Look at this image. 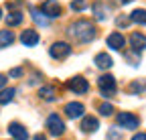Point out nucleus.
Masks as SVG:
<instances>
[{
  "label": "nucleus",
  "instance_id": "nucleus-1",
  "mask_svg": "<svg viewBox=\"0 0 146 140\" xmlns=\"http://www.w3.org/2000/svg\"><path fill=\"white\" fill-rule=\"evenodd\" d=\"M69 35L75 41H79V43H89V41L96 39L98 33H96V27H94L91 21L81 19V21H75V23L69 27Z\"/></svg>",
  "mask_w": 146,
  "mask_h": 140
},
{
  "label": "nucleus",
  "instance_id": "nucleus-4",
  "mask_svg": "<svg viewBox=\"0 0 146 140\" xmlns=\"http://www.w3.org/2000/svg\"><path fill=\"white\" fill-rule=\"evenodd\" d=\"M47 128H49V132H51L53 136H61V134L65 132V122L61 120L59 114H51V116L47 118Z\"/></svg>",
  "mask_w": 146,
  "mask_h": 140
},
{
  "label": "nucleus",
  "instance_id": "nucleus-16",
  "mask_svg": "<svg viewBox=\"0 0 146 140\" xmlns=\"http://www.w3.org/2000/svg\"><path fill=\"white\" fill-rule=\"evenodd\" d=\"M14 96H16V90L14 87H2L0 90V104H10L12 100H14Z\"/></svg>",
  "mask_w": 146,
  "mask_h": 140
},
{
  "label": "nucleus",
  "instance_id": "nucleus-9",
  "mask_svg": "<svg viewBox=\"0 0 146 140\" xmlns=\"http://www.w3.org/2000/svg\"><path fill=\"white\" fill-rule=\"evenodd\" d=\"M8 134L14 138V140H29V132L23 124H18V122H12L8 126Z\"/></svg>",
  "mask_w": 146,
  "mask_h": 140
},
{
  "label": "nucleus",
  "instance_id": "nucleus-27",
  "mask_svg": "<svg viewBox=\"0 0 146 140\" xmlns=\"http://www.w3.org/2000/svg\"><path fill=\"white\" fill-rule=\"evenodd\" d=\"M6 81H8V79H6V75H2V73H0V90H2V87L6 85Z\"/></svg>",
  "mask_w": 146,
  "mask_h": 140
},
{
  "label": "nucleus",
  "instance_id": "nucleus-28",
  "mask_svg": "<svg viewBox=\"0 0 146 140\" xmlns=\"http://www.w3.org/2000/svg\"><path fill=\"white\" fill-rule=\"evenodd\" d=\"M33 140H47V138H45V134H36Z\"/></svg>",
  "mask_w": 146,
  "mask_h": 140
},
{
  "label": "nucleus",
  "instance_id": "nucleus-5",
  "mask_svg": "<svg viewBox=\"0 0 146 140\" xmlns=\"http://www.w3.org/2000/svg\"><path fill=\"white\" fill-rule=\"evenodd\" d=\"M67 87H69V92H73V94H87V90H89V83H87V79L85 77H81V75H77V77H71L69 81H67Z\"/></svg>",
  "mask_w": 146,
  "mask_h": 140
},
{
  "label": "nucleus",
  "instance_id": "nucleus-8",
  "mask_svg": "<svg viewBox=\"0 0 146 140\" xmlns=\"http://www.w3.org/2000/svg\"><path fill=\"white\" fill-rule=\"evenodd\" d=\"M106 43H108V47L112 49V51H122L124 45H126V39H124L122 33H112V35L106 39Z\"/></svg>",
  "mask_w": 146,
  "mask_h": 140
},
{
  "label": "nucleus",
  "instance_id": "nucleus-25",
  "mask_svg": "<svg viewBox=\"0 0 146 140\" xmlns=\"http://www.w3.org/2000/svg\"><path fill=\"white\" fill-rule=\"evenodd\" d=\"M21 75H23V69H21V67L10 69V77H21Z\"/></svg>",
  "mask_w": 146,
  "mask_h": 140
},
{
  "label": "nucleus",
  "instance_id": "nucleus-17",
  "mask_svg": "<svg viewBox=\"0 0 146 140\" xmlns=\"http://www.w3.org/2000/svg\"><path fill=\"white\" fill-rule=\"evenodd\" d=\"M96 65L100 69H110L114 65V61H112V57H110L108 53H100V55H96Z\"/></svg>",
  "mask_w": 146,
  "mask_h": 140
},
{
  "label": "nucleus",
  "instance_id": "nucleus-6",
  "mask_svg": "<svg viewBox=\"0 0 146 140\" xmlns=\"http://www.w3.org/2000/svg\"><path fill=\"white\" fill-rule=\"evenodd\" d=\"M69 53H71V47H69L67 43H63V41L51 45V49H49V55H51L53 59H57V61H61V59L69 57Z\"/></svg>",
  "mask_w": 146,
  "mask_h": 140
},
{
  "label": "nucleus",
  "instance_id": "nucleus-23",
  "mask_svg": "<svg viewBox=\"0 0 146 140\" xmlns=\"http://www.w3.org/2000/svg\"><path fill=\"white\" fill-rule=\"evenodd\" d=\"M144 87H146L144 81H134V83H130V92L132 94H140V92H144Z\"/></svg>",
  "mask_w": 146,
  "mask_h": 140
},
{
  "label": "nucleus",
  "instance_id": "nucleus-24",
  "mask_svg": "<svg viewBox=\"0 0 146 140\" xmlns=\"http://www.w3.org/2000/svg\"><path fill=\"white\" fill-rule=\"evenodd\" d=\"M100 114L102 116H112L114 114V106H112V104H102V106H100Z\"/></svg>",
  "mask_w": 146,
  "mask_h": 140
},
{
  "label": "nucleus",
  "instance_id": "nucleus-10",
  "mask_svg": "<svg viewBox=\"0 0 146 140\" xmlns=\"http://www.w3.org/2000/svg\"><path fill=\"white\" fill-rule=\"evenodd\" d=\"M83 112H85V108H83V104H79V102H71V104H67L65 106V114H67V118H81L83 116Z\"/></svg>",
  "mask_w": 146,
  "mask_h": 140
},
{
  "label": "nucleus",
  "instance_id": "nucleus-15",
  "mask_svg": "<svg viewBox=\"0 0 146 140\" xmlns=\"http://www.w3.org/2000/svg\"><path fill=\"white\" fill-rule=\"evenodd\" d=\"M31 12H33V21H35L36 25H41V27H47V25L51 23V19H49V16H47V14H45L41 8H39V10H36V8H33Z\"/></svg>",
  "mask_w": 146,
  "mask_h": 140
},
{
  "label": "nucleus",
  "instance_id": "nucleus-12",
  "mask_svg": "<svg viewBox=\"0 0 146 140\" xmlns=\"http://www.w3.org/2000/svg\"><path fill=\"white\" fill-rule=\"evenodd\" d=\"M21 43H23L25 47H35L36 43H39V33L33 31V29L23 31V35H21Z\"/></svg>",
  "mask_w": 146,
  "mask_h": 140
},
{
  "label": "nucleus",
  "instance_id": "nucleus-14",
  "mask_svg": "<svg viewBox=\"0 0 146 140\" xmlns=\"http://www.w3.org/2000/svg\"><path fill=\"white\" fill-rule=\"evenodd\" d=\"M14 43V33L4 29V31H0V49H4V47H10Z\"/></svg>",
  "mask_w": 146,
  "mask_h": 140
},
{
  "label": "nucleus",
  "instance_id": "nucleus-21",
  "mask_svg": "<svg viewBox=\"0 0 146 140\" xmlns=\"http://www.w3.org/2000/svg\"><path fill=\"white\" fill-rule=\"evenodd\" d=\"M94 16L98 21H106V16H108V10H106V6L102 4V2H94Z\"/></svg>",
  "mask_w": 146,
  "mask_h": 140
},
{
  "label": "nucleus",
  "instance_id": "nucleus-20",
  "mask_svg": "<svg viewBox=\"0 0 146 140\" xmlns=\"http://www.w3.org/2000/svg\"><path fill=\"white\" fill-rule=\"evenodd\" d=\"M130 21H132V23H136V25H146V10L138 8V10L130 12Z\"/></svg>",
  "mask_w": 146,
  "mask_h": 140
},
{
  "label": "nucleus",
  "instance_id": "nucleus-29",
  "mask_svg": "<svg viewBox=\"0 0 146 140\" xmlns=\"http://www.w3.org/2000/svg\"><path fill=\"white\" fill-rule=\"evenodd\" d=\"M128 2H132V0H118V4H128Z\"/></svg>",
  "mask_w": 146,
  "mask_h": 140
},
{
  "label": "nucleus",
  "instance_id": "nucleus-7",
  "mask_svg": "<svg viewBox=\"0 0 146 140\" xmlns=\"http://www.w3.org/2000/svg\"><path fill=\"white\" fill-rule=\"evenodd\" d=\"M41 10L49 16V19H57V16H61V12H63V8H61V4L57 0H45L41 4Z\"/></svg>",
  "mask_w": 146,
  "mask_h": 140
},
{
  "label": "nucleus",
  "instance_id": "nucleus-19",
  "mask_svg": "<svg viewBox=\"0 0 146 140\" xmlns=\"http://www.w3.org/2000/svg\"><path fill=\"white\" fill-rule=\"evenodd\" d=\"M21 23H23V12L21 10H14V12H10L6 16V25L8 27H16V25H21Z\"/></svg>",
  "mask_w": 146,
  "mask_h": 140
},
{
  "label": "nucleus",
  "instance_id": "nucleus-13",
  "mask_svg": "<svg viewBox=\"0 0 146 140\" xmlns=\"http://www.w3.org/2000/svg\"><path fill=\"white\" fill-rule=\"evenodd\" d=\"M130 45H132V49L138 53V51H142L146 47V37H144L142 33H132L130 35Z\"/></svg>",
  "mask_w": 146,
  "mask_h": 140
},
{
  "label": "nucleus",
  "instance_id": "nucleus-30",
  "mask_svg": "<svg viewBox=\"0 0 146 140\" xmlns=\"http://www.w3.org/2000/svg\"><path fill=\"white\" fill-rule=\"evenodd\" d=\"M0 19H2V8H0Z\"/></svg>",
  "mask_w": 146,
  "mask_h": 140
},
{
  "label": "nucleus",
  "instance_id": "nucleus-22",
  "mask_svg": "<svg viewBox=\"0 0 146 140\" xmlns=\"http://www.w3.org/2000/svg\"><path fill=\"white\" fill-rule=\"evenodd\" d=\"M87 8V2L85 0H73L71 2V10H75V12H81V10H85Z\"/></svg>",
  "mask_w": 146,
  "mask_h": 140
},
{
  "label": "nucleus",
  "instance_id": "nucleus-3",
  "mask_svg": "<svg viewBox=\"0 0 146 140\" xmlns=\"http://www.w3.org/2000/svg\"><path fill=\"white\" fill-rule=\"evenodd\" d=\"M98 87L104 98H112L116 94V77L114 75H102L98 79Z\"/></svg>",
  "mask_w": 146,
  "mask_h": 140
},
{
  "label": "nucleus",
  "instance_id": "nucleus-18",
  "mask_svg": "<svg viewBox=\"0 0 146 140\" xmlns=\"http://www.w3.org/2000/svg\"><path fill=\"white\" fill-rule=\"evenodd\" d=\"M39 96H41V100H47V102H51V100H55L57 92H55V87H51V85H45V87H41V90H39Z\"/></svg>",
  "mask_w": 146,
  "mask_h": 140
},
{
  "label": "nucleus",
  "instance_id": "nucleus-11",
  "mask_svg": "<svg viewBox=\"0 0 146 140\" xmlns=\"http://www.w3.org/2000/svg\"><path fill=\"white\" fill-rule=\"evenodd\" d=\"M81 132H87V134H91V132H96L98 128H100V120L98 118H94V116H83V120H81Z\"/></svg>",
  "mask_w": 146,
  "mask_h": 140
},
{
  "label": "nucleus",
  "instance_id": "nucleus-26",
  "mask_svg": "<svg viewBox=\"0 0 146 140\" xmlns=\"http://www.w3.org/2000/svg\"><path fill=\"white\" fill-rule=\"evenodd\" d=\"M132 140H146V132H138V134H134Z\"/></svg>",
  "mask_w": 146,
  "mask_h": 140
},
{
  "label": "nucleus",
  "instance_id": "nucleus-2",
  "mask_svg": "<svg viewBox=\"0 0 146 140\" xmlns=\"http://www.w3.org/2000/svg\"><path fill=\"white\" fill-rule=\"evenodd\" d=\"M116 124H118V128H124V130H134V128H138L140 120L130 112H120L116 116Z\"/></svg>",
  "mask_w": 146,
  "mask_h": 140
}]
</instances>
